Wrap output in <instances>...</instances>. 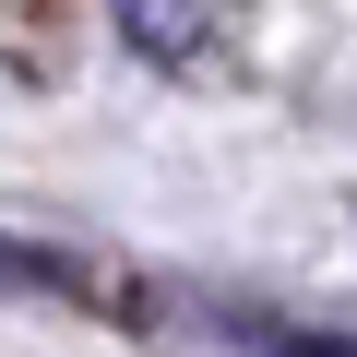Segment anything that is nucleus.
Returning a JSON list of instances; mask_svg holds the SVG:
<instances>
[{
    "label": "nucleus",
    "mask_w": 357,
    "mask_h": 357,
    "mask_svg": "<svg viewBox=\"0 0 357 357\" xmlns=\"http://www.w3.org/2000/svg\"><path fill=\"white\" fill-rule=\"evenodd\" d=\"M238 13H250V0H107L119 48H143L155 72H203V60H227V48H238Z\"/></svg>",
    "instance_id": "1"
},
{
    "label": "nucleus",
    "mask_w": 357,
    "mask_h": 357,
    "mask_svg": "<svg viewBox=\"0 0 357 357\" xmlns=\"http://www.w3.org/2000/svg\"><path fill=\"white\" fill-rule=\"evenodd\" d=\"M0 298H84V262L36 250V238H0Z\"/></svg>",
    "instance_id": "2"
},
{
    "label": "nucleus",
    "mask_w": 357,
    "mask_h": 357,
    "mask_svg": "<svg viewBox=\"0 0 357 357\" xmlns=\"http://www.w3.org/2000/svg\"><path fill=\"white\" fill-rule=\"evenodd\" d=\"M250 357H357V333H321V321H227Z\"/></svg>",
    "instance_id": "3"
}]
</instances>
